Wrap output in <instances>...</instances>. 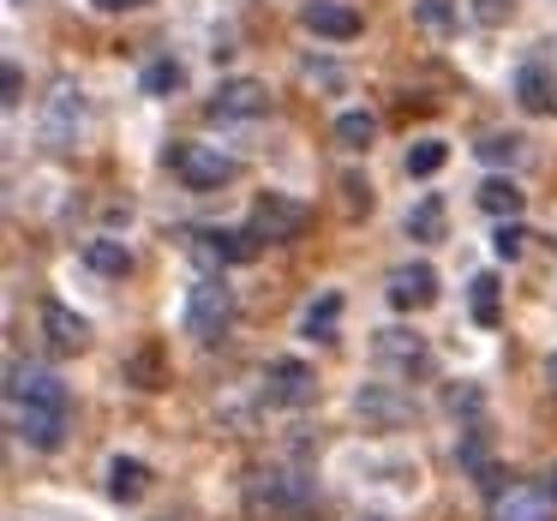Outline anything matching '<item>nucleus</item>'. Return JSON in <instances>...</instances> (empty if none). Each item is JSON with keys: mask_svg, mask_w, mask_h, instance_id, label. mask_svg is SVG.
Wrapping results in <instances>:
<instances>
[{"mask_svg": "<svg viewBox=\"0 0 557 521\" xmlns=\"http://www.w3.org/2000/svg\"><path fill=\"white\" fill-rule=\"evenodd\" d=\"M42 336H49V348H61V353H78V348L90 342V324L73 312V306L49 300V306H42Z\"/></svg>", "mask_w": 557, "mask_h": 521, "instance_id": "obj_12", "label": "nucleus"}, {"mask_svg": "<svg viewBox=\"0 0 557 521\" xmlns=\"http://www.w3.org/2000/svg\"><path fill=\"white\" fill-rule=\"evenodd\" d=\"M78 126H85V102L73 97V85H61L49 97V121H42V138H49L54 150H66L78 138Z\"/></svg>", "mask_w": 557, "mask_h": 521, "instance_id": "obj_11", "label": "nucleus"}, {"mask_svg": "<svg viewBox=\"0 0 557 521\" xmlns=\"http://www.w3.org/2000/svg\"><path fill=\"white\" fill-rule=\"evenodd\" d=\"M0 85H7V102L25 97V73H18V66H7V73H0Z\"/></svg>", "mask_w": 557, "mask_h": 521, "instance_id": "obj_33", "label": "nucleus"}, {"mask_svg": "<svg viewBox=\"0 0 557 521\" xmlns=\"http://www.w3.org/2000/svg\"><path fill=\"white\" fill-rule=\"evenodd\" d=\"M102 13H138V7H145V0H97Z\"/></svg>", "mask_w": 557, "mask_h": 521, "instance_id": "obj_34", "label": "nucleus"}, {"mask_svg": "<svg viewBox=\"0 0 557 521\" xmlns=\"http://www.w3.org/2000/svg\"><path fill=\"white\" fill-rule=\"evenodd\" d=\"M336 324H342V294H324V300L306 306L300 336H306V342H336Z\"/></svg>", "mask_w": 557, "mask_h": 521, "instance_id": "obj_18", "label": "nucleus"}, {"mask_svg": "<svg viewBox=\"0 0 557 521\" xmlns=\"http://www.w3.org/2000/svg\"><path fill=\"white\" fill-rule=\"evenodd\" d=\"M408 240H444V198L425 193L420 204L408 210Z\"/></svg>", "mask_w": 557, "mask_h": 521, "instance_id": "obj_20", "label": "nucleus"}, {"mask_svg": "<svg viewBox=\"0 0 557 521\" xmlns=\"http://www.w3.org/2000/svg\"><path fill=\"white\" fill-rule=\"evenodd\" d=\"M516 97H521V109H528V114H557V85H552L545 66H521V73H516Z\"/></svg>", "mask_w": 557, "mask_h": 521, "instance_id": "obj_16", "label": "nucleus"}, {"mask_svg": "<svg viewBox=\"0 0 557 521\" xmlns=\"http://www.w3.org/2000/svg\"><path fill=\"white\" fill-rule=\"evenodd\" d=\"M366 521H377V516H366Z\"/></svg>", "mask_w": 557, "mask_h": 521, "instance_id": "obj_37", "label": "nucleus"}, {"mask_svg": "<svg viewBox=\"0 0 557 521\" xmlns=\"http://www.w3.org/2000/svg\"><path fill=\"white\" fill-rule=\"evenodd\" d=\"M300 25L312 30V37H324V42H354L360 37V13L354 7H342V0H306L300 7Z\"/></svg>", "mask_w": 557, "mask_h": 521, "instance_id": "obj_7", "label": "nucleus"}, {"mask_svg": "<svg viewBox=\"0 0 557 521\" xmlns=\"http://www.w3.org/2000/svg\"><path fill=\"white\" fill-rule=\"evenodd\" d=\"M258 114H264V85L258 78H228L210 97V121H258Z\"/></svg>", "mask_w": 557, "mask_h": 521, "instance_id": "obj_9", "label": "nucleus"}, {"mask_svg": "<svg viewBox=\"0 0 557 521\" xmlns=\"http://www.w3.org/2000/svg\"><path fill=\"white\" fill-rule=\"evenodd\" d=\"M384 294H389L396 312H425V306L437 300V270L432 264H396L384 282Z\"/></svg>", "mask_w": 557, "mask_h": 521, "instance_id": "obj_5", "label": "nucleus"}, {"mask_svg": "<svg viewBox=\"0 0 557 521\" xmlns=\"http://www.w3.org/2000/svg\"><path fill=\"white\" fill-rule=\"evenodd\" d=\"M145 492H150V468H145V461L114 456L109 461V497H114V504H138Z\"/></svg>", "mask_w": 557, "mask_h": 521, "instance_id": "obj_15", "label": "nucleus"}, {"mask_svg": "<svg viewBox=\"0 0 557 521\" xmlns=\"http://www.w3.org/2000/svg\"><path fill=\"white\" fill-rule=\"evenodd\" d=\"M186 85V66L181 61H150L145 66V97H174Z\"/></svg>", "mask_w": 557, "mask_h": 521, "instance_id": "obj_25", "label": "nucleus"}, {"mask_svg": "<svg viewBox=\"0 0 557 521\" xmlns=\"http://www.w3.org/2000/svg\"><path fill=\"white\" fill-rule=\"evenodd\" d=\"M545 384L557 389V353H552V360H545Z\"/></svg>", "mask_w": 557, "mask_h": 521, "instance_id": "obj_35", "label": "nucleus"}, {"mask_svg": "<svg viewBox=\"0 0 557 521\" xmlns=\"http://www.w3.org/2000/svg\"><path fill=\"white\" fill-rule=\"evenodd\" d=\"M413 18H420L425 30H456V7H449V0H413Z\"/></svg>", "mask_w": 557, "mask_h": 521, "instance_id": "obj_28", "label": "nucleus"}, {"mask_svg": "<svg viewBox=\"0 0 557 521\" xmlns=\"http://www.w3.org/2000/svg\"><path fill=\"white\" fill-rule=\"evenodd\" d=\"M545 492H552V504H557V468H552V473H545Z\"/></svg>", "mask_w": 557, "mask_h": 521, "instance_id": "obj_36", "label": "nucleus"}, {"mask_svg": "<svg viewBox=\"0 0 557 521\" xmlns=\"http://www.w3.org/2000/svg\"><path fill=\"white\" fill-rule=\"evenodd\" d=\"M444 162H449V150L437 145V138H420V145L408 150V174H413V181H432V174L444 169Z\"/></svg>", "mask_w": 557, "mask_h": 521, "instance_id": "obj_26", "label": "nucleus"}, {"mask_svg": "<svg viewBox=\"0 0 557 521\" xmlns=\"http://www.w3.org/2000/svg\"><path fill=\"white\" fill-rule=\"evenodd\" d=\"M468 306H473V324H485V330L497 324V276H492V270L468 282Z\"/></svg>", "mask_w": 557, "mask_h": 521, "instance_id": "obj_23", "label": "nucleus"}, {"mask_svg": "<svg viewBox=\"0 0 557 521\" xmlns=\"http://www.w3.org/2000/svg\"><path fill=\"white\" fill-rule=\"evenodd\" d=\"M169 162L193 193H210V186L234 181V157H222L216 145H181V150H169Z\"/></svg>", "mask_w": 557, "mask_h": 521, "instance_id": "obj_3", "label": "nucleus"}, {"mask_svg": "<svg viewBox=\"0 0 557 521\" xmlns=\"http://www.w3.org/2000/svg\"><path fill=\"white\" fill-rule=\"evenodd\" d=\"M372 348H377V360H384V365H408V372L425 360V342L413 336V330H377Z\"/></svg>", "mask_w": 557, "mask_h": 521, "instance_id": "obj_17", "label": "nucleus"}, {"mask_svg": "<svg viewBox=\"0 0 557 521\" xmlns=\"http://www.w3.org/2000/svg\"><path fill=\"white\" fill-rule=\"evenodd\" d=\"M228 318H234V300H228V288H222V276H205L193 294H186V336L222 342Z\"/></svg>", "mask_w": 557, "mask_h": 521, "instance_id": "obj_2", "label": "nucleus"}, {"mask_svg": "<svg viewBox=\"0 0 557 521\" xmlns=\"http://www.w3.org/2000/svg\"><path fill=\"white\" fill-rule=\"evenodd\" d=\"M473 150H480V162H492V169H497V162H516L521 157V138L516 133H485Z\"/></svg>", "mask_w": 557, "mask_h": 521, "instance_id": "obj_27", "label": "nucleus"}, {"mask_svg": "<svg viewBox=\"0 0 557 521\" xmlns=\"http://www.w3.org/2000/svg\"><path fill=\"white\" fill-rule=\"evenodd\" d=\"M85 264L97 270V276H126V270H133V252H126L121 240H90L85 246Z\"/></svg>", "mask_w": 557, "mask_h": 521, "instance_id": "obj_22", "label": "nucleus"}, {"mask_svg": "<svg viewBox=\"0 0 557 521\" xmlns=\"http://www.w3.org/2000/svg\"><path fill=\"white\" fill-rule=\"evenodd\" d=\"M456 461H461V473H473V480H480L485 492L497 497V468H492V449H485L480 432H468V437L456 444Z\"/></svg>", "mask_w": 557, "mask_h": 521, "instance_id": "obj_19", "label": "nucleus"}, {"mask_svg": "<svg viewBox=\"0 0 557 521\" xmlns=\"http://www.w3.org/2000/svg\"><path fill=\"white\" fill-rule=\"evenodd\" d=\"M252 234H258V240H270V246L300 240V234H306V204H294V198H282V193L258 198V204H252Z\"/></svg>", "mask_w": 557, "mask_h": 521, "instance_id": "obj_4", "label": "nucleus"}, {"mask_svg": "<svg viewBox=\"0 0 557 521\" xmlns=\"http://www.w3.org/2000/svg\"><path fill=\"white\" fill-rule=\"evenodd\" d=\"M13 384H7V401H13L18 437L30 449H61L66 444V384L42 365H13Z\"/></svg>", "mask_w": 557, "mask_h": 521, "instance_id": "obj_1", "label": "nucleus"}, {"mask_svg": "<svg viewBox=\"0 0 557 521\" xmlns=\"http://www.w3.org/2000/svg\"><path fill=\"white\" fill-rule=\"evenodd\" d=\"M126 384H138V389H162V384H169V377H162V348L133 353V360H126Z\"/></svg>", "mask_w": 557, "mask_h": 521, "instance_id": "obj_24", "label": "nucleus"}, {"mask_svg": "<svg viewBox=\"0 0 557 521\" xmlns=\"http://www.w3.org/2000/svg\"><path fill=\"white\" fill-rule=\"evenodd\" d=\"M521 204H528V193H521L509 174H492V181L480 186V210H485V216H497V222H516Z\"/></svg>", "mask_w": 557, "mask_h": 521, "instance_id": "obj_14", "label": "nucleus"}, {"mask_svg": "<svg viewBox=\"0 0 557 521\" xmlns=\"http://www.w3.org/2000/svg\"><path fill=\"white\" fill-rule=\"evenodd\" d=\"M533 234L521 228V222H497V234H492V252L497 258H521V246H528Z\"/></svg>", "mask_w": 557, "mask_h": 521, "instance_id": "obj_29", "label": "nucleus"}, {"mask_svg": "<svg viewBox=\"0 0 557 521\" xmlns=\"http://www.w3.org/2000/svg\"><path fill=\"white\" fill-rule=\"evenodd\" d=\"M492 521H552V492L545 485H509L492 497Z\"/></svg>", "mask_w": 557, "mask_h": 521, "instance_id": "obj_10", "label": "nucleus"}, {"mask_svg": "<svg viewBox=\"0 0 557 521\" xmlns=\"http://www.w3.org/2000/svg\"><path fill=\"white\" fill-rule=\"evenodd\" d=\"M306 480L300 473H258L252 480V509H300Z\"/></svg>", "mask_w": 557, "mask_h": 521, "instance_id": "obj_13", "label": "nucleus"}, {"mask_svg": "<svg viewBox=\"0 0 557 521\" xmlns=\"http://www.w3.org/2000/svg\"><path fill=\"white\" fill-rule=\"evenodd\" d=\"M449 413H480V389H473V384L449 389Z\"/></svg>", "mask_w": 557, "mask_h": 521, "instance_id": "obj_30", "label": "nucleus"}, {"mask_svg": "<svg viewBox=\"0 0 557 521\" xmlns=\"http://www.w3.org/2000/svg\"><path fill=\"white\" fill-rule=\"evenodd\" d=\"M372 138H377V121H372L366 109L336 114V145H342V150H372Z\"/></svg>", "mask_w": 557, "mask_h": 521, "instance_id": "obj_21", "label": "nucleus"}, {"mask_svg": "<svg viewBox=\"0 0 557 521\" xmlns=\"http://www.w3.org/2000/svg\"><path fill=\"white\" fill-rule=\"evenodd\" d=\"M354 413H360L366 425H377V432H396L413 408H408V396H401L396 384H360L354 389Z\"/></svg>", "mask_w": 557, "mask_h": 521, "instance_id": "obj_6", "label": "nucleus"}, {"mask_svg": "<svg viewBox=\"0 0 557 521\" xmlns=\"http://www.w3.org/2000/svg\"><path fill=\"white\" fill-rule=\"evenodd\" d=\"M473 13H480V25H504V18H509V0H473Z\"/></svg>", "mask_w": 557, "mask_h": 521, "instance_id": "obj_31", "label": "nucleus"}, {"mask_svg": "<svg viewBox=\"0 0 557 521\" xmlns=\"http://www.w3.org/2000/svg\"><path fill=\"white\" fill-rule=\"evenodd\" d=\"M342 193H348V210L372 204V186H360V181H354V174H348V181H342Z\"/></svg>", "mask_w": 557, "mask_h": 521, "instance_id": "obj_32", "label": "nucleus"}, {"mask_svg": "<svg viewBox=\"0 0 557 521\" xmlns=\"http://www.w3.org/2000/svg\"><path fill=\"white\" fill-rule=\"evenodd\" d=\"M312 389H318V377H312L306 360H270V372H264V396L270 401H282V408H306Z\"/></svg>", "mask_w": 557, "mask_h": 521, "instance_id": "obj_8", "label": "nucleus"}]
</instances>
